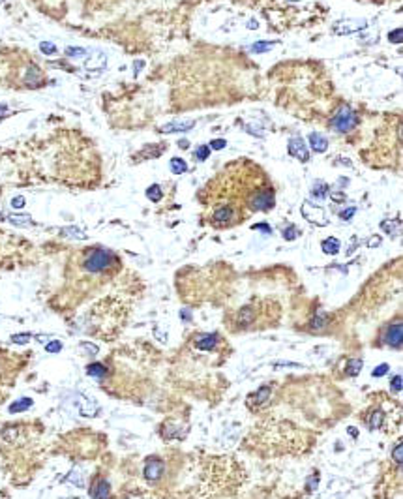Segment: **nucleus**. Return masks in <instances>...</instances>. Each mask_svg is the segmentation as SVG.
<instances>
[{"instance_id":"1","label":"nucleus","mask_w":403,"mask_h":499,"mask_svg":"<svg viewBox=\"0 0 403 499\" xmlns=\"http://www.w3.org/2000/svg\"><path fill=\"white\" fill-rule=\"evenodd\" d=\"M115 257L107 250H92L85 259V268L88 272H101L113 265Z\"/></svg>"},{"instance_id":"2","label":"nucleus","mask_w":403,"mask_h":499,"mask_svg":"<svg viewBox=\"0 0 403 499\" xmlns=\"http://www.w3.org/2000/svg\"><path fill=\"white\" fill-rule=\"evenodd\" d=\"M356 115L353 113V109L349 105H340V109L334 113L332 117V128L338 130V132H351L354 126H356Z\"/></svg>"},{"instance_id":"3","label":"nucleus","mask_w":403,"mask_h":499,"mask_svg":"<svg viewBox=\"0 0 403 499\" xmlns=\"http://www.w3.org/2000/svg\"><path fill=\"white\" fill-rule=\"evenodd\" d=\"M274 203H276L274 188H270V186H263L261 190H257L248 201L251 210H270V208H274Z\"/></svg>"},{"instance_id":"4","label":"nucleus","mask_w":403,"mask_h":499,"mask_svg":"<svg viewBox=\"0 0 403 499\" xmlns=\"http://www.w3.org/2000/svg\"><path fill=\"white\" fill-rule=\"evenodd\" d=\"M302 216H304L307 221L317 223V225H326V223H328V218H326V214H325V208L313 205L311 201H304V203H302Z\"/></svg>"},{"instance_id":"5","label":"nucleus","mask_w":403,"mask_h":499,"mask_svg":"<svg viewBox=\"0 0 403 499\" xmlns=\"http://www.w3.org/2000/svg\"><path fill=\"white\" fill-rule=\"evenodd\" d=\"M287 150H289L291 156H294V158L300 160V161H307V160H309V150H307V146H306L304 139L298 137V135H294V137L289 139Z\"/></svg>"},{"instance_id":"6","label":"nucleus","mask_w":403,"mask_h":499,"mask_svg":"<svg viewBox=\"0 0 403 499\" xmlns=\"http://www.w3.org/2000/svg\"><path fill=\"white\" fill-rule=\"evenodd\" d=\"M212 221L216 225H229L234 221V208L231 205H221L212 212Z\"/></svg>"},{"instance_id":"7","label":"nucleus","mask_w":403,"mask_h":499,"mask_svg":"<svg viewBox=\"0 0 403 499\" xmlns=\"http://www.w3.org/2000/svg\"><path fill=\"white\" fill-rule=\"evenodd\" d=\"M163 469H165V465L161 460L150 458V460H147V465H145V479L150 482H156L159 477L163 475Z\"/></svg>"},{"instance_id":"8","label":"nucleus","mask_w":403,"mask_h":499,"mask_svg":"<svg viewBox=\"0 0 403 499\" xmlns=\"http://www.w3.org/2000/svg\"><path fill=\"white\" fill-rule=\"evenodd\" d=\"M384 341H386L388 345H392V347H396V349H400V347H402V341H403L402 321H396L394 325L388 327L386 334H384Z\"/></svg>"},{"instance_id":"9","label":"nucleus","mask_w":403,"mask_h":499,"mask_svg":"<svg viewBox=\"0 0 403 499\" xmlns=\"http://www.w3.org/2000/svg\"><path fill=\"white\" fill-rule=\"evenodd\" d=\"M195 126V120H186V122H169V124H165V126H161L159 128V132H163V134H173V132H188V130H192Z\"/></svg>"},{"instance_id":"10","label":"nucleus","mask_w":403,"mask_h":499,"mask_svg":"<svg viewBox=\"0 0 403 499\" xmlns=\"http://www.w3.org/2000/svg\"><path fill=\"white\" fill-rule=\"evenodd\" d=\"M366 21L364 19H353V21H345V23L338 24V26H345V28H338V34H353L360 28H366Z\"/></svg>"},{"instance_id":"11","label":"nucleus","mask_w":403,"mask_h":499,"mask_svg":"<svg viewBox=\"0 0 403 499\" xmlns=\"http://www.w3.org/2000/svg\"><path fill=\"white\" fill-rule=\"evenodd\" d=\"M109 492H111L109 482L101 479V480H98V482L94 484V488L90 490V496L94 499H109Z\"/></svg>"},{"instance_id":"12","label":"nucleus","mask_w":403,"mask_h":499,"mask_svg":"<svg viewBox=\"0 0 403 499\" xmlns=\"http://www.w3.org/2000/svg\"><path fill=\"white\" fill-rule=\"evenodd\" d=\"M218 336L216 334H207V336H203L201 340L195 341V347L197 349H201V351H210V349H214L216 345H218Z\"/></svg>"},{"instance_id":"13","label":"nucleus","mask_w":403,"mask_h":499,"mask_svg":"<svg viewBox=\"0 0 403 499\" xmlns=\"http://www.w3.org/2000/svg\"><path fill=\"white\" fill-rule=\"evenodd\" d=\"M309 145H311V148L315 152H326L328 141H326V137H323L321 134H311L309 135Z\"/></svg>"},{"instance_id":"14","label":"nucleus","mask_w":403,"mask_h":499,"mask_svg":"<svg viewBox=\"0 0 403 499\" xmlns=\"http://www.w3.org/2000/svg\"><path fill=\"white\" fill-rule=\"evenodd\" d=\"M321 248H323V252H325L326 256H336V254L340 252V240H338V239H334V237L325 239L323 244H321Z\"/></svg>"},{"instance_id":"15","label":"nucleus","mask_w":403,"mask_h":499,"mask_svg":"<svg viewBox=\"0 0 403 499\" xmlns=\"http://www.w3.org/2000/svg\"><path fill=\"white\" fill-rule=\"evenodd\" d=\"M86 374L88 376H92L94 379H103L105 376H107V368L103 364H88L86 366Z\"/></svg>"},{"instance_id":"16","label":"nucleus","mask_w":403,"mask_h":499,"mask_svg":"<svg viewBox=\"0 0 403 499\" xmlns=\"http://www.w3.org/2000/svg\"><path fill=\"white\" fill-rule=\"evenodd\" d=\"M8 221L13 223V225H19V227H26V225H32V223H34L28 214H10V216H8Z\"/></svg>"},{"instance_id":"17","label":"nucleus","mask_w":403,"mask_h":499,"mask_svg":"<svg viewBox=\"0 0 403 499\" xmlns=\"http://www.w3.org/2000/svg\"><path fill=\"white\" fill-rule=\"evenodd\" d=\"M105 64H107V59H105V55L98 51V59H96V60H86L85 66H86V70H92V72H96V70H101Z\"/></svg>"},{"instance_id":"18","label":"nucleus","mask_w":403,"mask_h":499,"mask_svg":"<svg viewBox=\"0 0 403 499\" xmlns=\"http://www.w3.org/2000/svg\"><path fill=\"white\" fill-rule=\"evenodd\" d=\"M66 480H68V482H72V484L77 486V488L85 486V477H83V473H81V469H72V473L68 475Z\"/></svg>"},{"instance_id":"19","label":"nucleus","mask_w":403,"mask_h":499,"mask_svg":"<svg viewBox=\"0 0 403 499\" xmlns=\"http://www.w3.org/2000/svg\"><path fill=\"white\" fill-rule=\"evenodd\" d=\"M28 407H32V400L30 398H21V400H17L10 405V413H19V411H25Z\"/></svg>"},{"instance_id":"20","label":"nucleus","mask_w":403,"mask_h":499,"mask_svg":"<svg viewBox=\"0 0 403 499\" xmlns=\"http://www.w3.org/2000/svg\"><path fill=\"white\" fill-rule=\"evenodd\" d=\"M171 171L174 173V175H182V173H186L188 171V163L184 161L182 158H171Z\"/></svg>"},{"instance_id":"21","label":"nucleus","mask_w":403,"mask_h":499,"mask_svg":"<svg viewBox=\"0 0 403 499\" xmlns=\"http://www.w3.org/2000/svg\"><path fill=\"white\" fill-rule=\"evenodd\" d=\"M381 229L388 235H398L400 233V221H390V220H384L381 223Z\"/></svg>"},{"instance_id":"22","label":"nucleus","mask_w":403,"mask_h":499,"mask_svg":"<svg viewBox=\"0 0 403 499\" xmlns=\"http://www.w3.org/2000/svg\"><path fill=\"white\" fill-rule=\"evenodd\" d=\"M360 370H362V360H358V359L349 360V364H347V376L356 378V376L360 374Z\"/></svg>"},{"instance_id":"23","label":"nucleus","mask_w":403,"mask_h":499,"mask_svg":"<svg viewBox=\"0 0 403 499\" xmlns=\"http://www.w3.org/2000/svg\"><path fill=\"white\" fill-rule=\"evenodd\" d=\"M311 194H313V197H317V199H325V197H326V194H328V186H326L325 182H321V180H319V182L313 186Z\"/></svg>"},{"instance_id":"24","label":"nucleus","mask_w":403,"mask_h":499,"mask_svg":"<svg viewBox=\"0 0 403 499\" xmlns=\"http://www.w3.org/2000/svg\"><path fill=\"white\" fill-rule=\"evenodd\" d=\"M147 197L150 199V201H154V203H158L159 199L163 197V194H161V188H159L158 184H152L150 188L147 190Z\"/></svg>"},{"instance_id":"25","label":"nucleus","mask_w":403,"mask_h":499,"mask_svg":"<svg viewBox=\"0 0 403 499\" xmlns=\"http://www.w3.org/2000/svg\"><path fill=\"white\" fill-rule=\"evenodd\" d=\"M270 394H272V389H270V387H261L255 394V403L257 405H261L263 402H267V400L270 398Z\"/></svg>"},{"instance_id":"26","label":"nucleus","mask_w":403,"mask_h":499,"mask_svg":"<svg viewBox=\"0 0 403 499\" xmlns=\"http://www.w3.org/2000/svg\"><path fill=\"white\" fill-rule=\"evenodd\" d=\"M62 235L64 237H72V239H79V240H83L86 239V235L81 229H77V227H66V229H62Z\"/></svg>"},{"instance_id":"27","label":"nucleus","mask_w":403,"mask_h":499,"mask_svg":"<svg viewBox=\"0 0 403 499\" xmlns=\"http://www.w3.org/2000/svg\"><path fill=\"white\" fill-rule=\"evenodd\" d=\"M39 79H41V73L38 72V68L32 66V68L28 70V75H26V85H32V86L38 85V83H39Z\"/></svg>"},{"instance_id":"28","label":"nucleus","mask_w":403,"mask_h":499,"mask_svg":"<svg viewBox=\"0 0 403 499\" xmlns=\"http://www.w3.org/2000/svg\"><path fill=\"white\" fill-rule=\"evenodd\" d=\"M274 43H276V41H257V43H253L249 49H251L253 53H265V51H270V49L274 47Z\"/></svg>"},{"instance_id":"29","label":"nucleus","mask_w":403,"mask_h":499,"mask_svg":"<svg viewBox=\"0 0 403 499\" xmlns=\"http://www.w3.org/2000/svg\"><path fill=\"white\" fill-rule=\"evenodd\" d=\"M253 321V312L249 310V308H244L240 314H238V323L240 325H249Z\"/></svg>"},{"instance_id":"30","label":"nucleus","mask_w":403,"mask_h":499,"mask_svg":"<svg viewBox=\"0 0 403 499\" xmlns=\"http://www.w3.org/2000/svg\"><path fill=\"white\" fill-rule=\"evenodd\" d=\"M326 317H328L326 314H317V316L313 317V321H311V329H323V325L328 323Z\"/></svg>"},{"instance_id":"31","label":"nucleus","mask_w":403,"mask_h":499,"mask_svg":"<svg viewBox=\"0 0 403 499\" xmlns=\"http://www.w3.org/2000/svg\"><path fill=\"white\" fill-rule=\"evenodd\" d=\"M383 419H384V413L383 411H375V413L371 415V419H369V424L371 428H379L383 424Z\"/></svg>"},{"instance_id":"32","label":"nucleus","mask_w":403,"mask_h":499,"mask_svg":"<svg viewBox=\"0 0 403 499\" xmlns=\"http://www.w3.org/2000/svg\"><path fill=\"white\" fill-rule=\"evenodd\" d=\"M208 154H210V148H208L207 145H201L195 150V154H193V156H195V160H201V161H203V160L208 158Z\"/></svg>"},{"instance_id":"33","label":"nucleus","mask_w":403,"mask_h":499,"mask_svg":"<svg viewBox=\"0 0 403 499\" xmlns=\"http://www.w3.org/2000/svg\"><path fill=\"white\" fill-rule=\"evenodd\" d=\"M39 49H41V53H45V55H55V53H57L55 43H51V41H41V43H39Z\"/></svg>"},{"instance_id":"34","label":"nucleus","mask_w":403,"mask_h":499,"mask_svg":"<svg viewBox=\"0 0 403 499\" xmlns=\"http://www.w3.org/2000/svg\"><path fill=\"white\" fill-rule=\"evenodd\" d=\"M388 40H390L392 43H402L403 40V28H396L394 32L388 34Z\"/></svg>"},{"instance_id":"35","label":"nucleus","mask_w":403,"mask_h":499,"mask_svg":"<svg viewBox=\"0 0 403 499\" xmlns=\"http://www.w3.org/2000/svg\"><path fill=\"white\" fill-rule=\"evenodd\" d=\"M45 349H47L49 353H58V351H62V341H58V340L49 341V343L45 345Z\"/></svg>"},{"instance_id":"36","label":"nucleus","mask_w":403,"mask_h":499,"mask_svg":"<svg viewBox=\"0 0 403 499\" xmlns=\"http://www.w3.org/2000/svg\"><path fill=\"white\" fill-rule=\"evenodd\" d=\"M283 237H285L287 240H294V239L298 237V231H296V227H294V225H289V227L283 231Z\"/></svg>"},{"instance_id":"37","label":"nucleus","mask_w":403,"mask_h":499,"mask_svg":"<svg viewBox=\"0 0 403 499\" xmlns=\"http://www.w3.org/2000/svg\"><path fill=\"white\" fill-rule=\"evenodd\" d=\"M30 338H32L30 334H15V336H12V341L13 343H21V345H23V343H28Z\"/></svg>"},{"instance_id":"38","label":"nucleus","mask_w":403,"mask_h":499,"mask_svg":"<svg viewBox=\"0 0 403 499\" xmlns=\"http://www.w3.org/2000/svg\"><path fill=\"white\" fill-rule=\"evenodd\" d=\"M390 387L394 392H402V376H396V378L392 379Z\"/></svg>"},{"instance_id":"39","label":"nucleus","mask_w":403,"mask_h":499,"mask_svg":"<svg viewBox=\"0 0 403 499\" xmlns=\"http://www.w3.org/2000/svg\"><path fill=\"white\" fill-rule=\"evenodd\" d=\"M317 484H319V475L315 473V475H311L309 479H307V490L309 492H313L315 488H317Z\"/></svg>"},{"instance_id":"40","label":"nucleus","mask_w":403,"mask_h":499,"mask_svg":"<svg viewBox=\"0 0 403 499\" xmlns=\"http://www.w3.org/2000/svg\"><path fill=\"white\" fill-rule=\"evenodd\" d=\"M225 145H227V141H225V139H216V141H212V143L208 145V148H210V150H212V148H214V150H221Z\"/></svg>"},{"instance_id":"41","label":"nucleus","mask_w":403,"mask_h":499,"mask_svg":"<svg viewBox=\"0 0 403 499\" xmlns=\"http://www.w3.org/2000/svg\"><path fill=\"white\" fill-rule=\"evenodd\" d=\"M12 207L13 208H23V207H25V197H23V195H17V197H13V199H12Z\"/></svg>"},{"instance_id":"42","label":"nucleus","mask_w":403,"mask_h":499,"mask_svg":"<svg viewBox=\"0 0 403 499\" xmlns=\"http://www.w3.org/2000/svg\"><path fill=\"white\" fill-rule=\"evenodd\" d=\"M388 372V364H381L379 368H375L371 374H373V378H381V376H384Z\"/></svg>"},{"instance_id":"43","label":"nucleus","mask_w":403,"mask_h":499,"mask_svg":"<svg viewBox=\"0 0 403 499\" xmlns=\"http://www.w3.org/2000/svg\"><path fill=\"white\" fill-rule=\"evenodd\" d=\"M354 212H356V208L349 207L347 210H342V212H340V218H342V220H351V218H353Z\"/></svg>"},{"instance_id":"44","label":"nucleus","mask_w":403,"mask_h":499,"mask_svg":"<svg viewBox=\"0 0 403 499\" xmlns=\"http://www.w3.org/2000/svg\"><path fill=\"white\" fill-rule=\"evenodd\" d=\"M402 451H403V445L402 443H398L396 445V449H394V460L402 465Z\"/></svg>"},{"instance_id":"45","label":"nucleus","mask_w":403,"mask_h":499,"mask_svg":"<svg viewBox=\"0 0 403 499\" xmlns=\"http://www.w3.org/2000/svg\"><path fill=\"white\" fill-rule=\"evenodd\" d=\"M81 347H83V349H86V353H90V355L98 353V347H96L94 343H86V341H83V343H81Z\"/></svg>"},{"instance_id":"46","label":"nucleus","mask_w":403,"mask_h":499,"mask_svg":"<svg viewBox=\"0 0 403 499\" xmlns=\"http://www.w3.org/2000/svg\"><path fill=\"white\" fill-rule=\"evenodd\" d=\"M66 53H68V55H70V57H75V55H85V49L68 47V49H66Z\"/></svg>"},{"instance_id":"47","label":"nucleus","mask_w":403,"mask_h":499,"mask_svg":"<svg viewBox=\"0 0 403 499\" xmlns=\"http://www.w3.org/2000/svg\"><path fill=\"white\" fill-rule=\"evenodd\" d=\"M253 229H261V231H265V233H270V227L267 223H257V225H253Z\"/></svg>"},{"instance_id":"48","label":"nucleus","mask_w":403,"mask_h":499,"mask_svg":"<svg viewBox=\"0 0 403 499\" xmlns=\"http://www.w3.org/2000/svg\"><path fill=\"white\" fill-rule=\"evenodd\" d=\"M180 317H184V321L188 323V321L192 319V312H190V310H182V312H180Z\"/></svg>"},{"instance_id":"49","label":"nucleus","mask_w":403,"mask_h":499,"mask_svg":"<svg viewBox=\"0 0 403 499\" xmlns=\"http://www.w3.org/2000/svg\"><path fill=\"white\" fill-rule=\"evenodd\" d=\"M379 244H381V239H379V237H373V239L369 240V246H371V248H373V246H379Z\"/></svg>"},{"instance_id":"50","label":"nucleus","mask_w":403,"mask_h":499,"mask_svg":"<svg viewBox=\"0 0 403 499\" xmlns=\"http://www.w3.org/2000/svg\"><path fill=\"white\" fill-rule=\"evenodd\" d=\"M6 113H8V105L0 103V119H2V115H6Z\"/></svg>"},{"instance_id":"51","label":"nucleus","mask_w":403,"mask_h":499,"mask_svg":"<svg viewBox=\"0 0 403 499\" xmlns=\"http://www.w3.org/2000/svg\"><path fill=\"white\" fill-rule=\"evenodd\" d=\"M134 68H135V72H139L141 68H143V62H135L134 64Z\"/></svg>"},{"instance_id":"52","label":"nucleus","mask_w":403,"mask_h":499,"mask_svg":"<svg viewBox=\"0 0 403 499\" xmlns=\"http://www.w3.org/2000/svg\"><path fill=\"white\" fill-rule=\"evenodd\" d=\"M178 145H180V146H188V141H186V139H182V141H180Z\"/></svg>"},{"instance_id":"53","label":"nucleus","mask_w":403,"mask_h":499,"mask_svg":"<svg viewBox=\"0 0 403 499\" xmlns=\"http://www.w3.org/2000/svg\"><path fill=\"white\" fill-rule=\"evenodd\" d=\"M0 218H2V212H0Z\"/></svg>"},{"instance_id":"54","label":"nucleus","mask_w":403,"mask_h":499,"mask_svg":"<svg viewBox=\"0 0 403 499\" xmlns=\"http://www.w3.org/2000/svg\"><path fill=\"white\" fill-rule=\"evenodd\" d=\"M0 2H4V0H0Z\"/></svg>"},{"instance_id":"55","label":"nucleus","mask_w":403,"mask_h":499,"mask_svg":"<svg viewBox=\"0 0 403 499\" xmlns=\"http://www.w3.org/2000/svg\"><path fill=\"white\" fill-rule=\"evenodd\" d=\"M293 2H296V0H293Z\"/></svg>"}]
</instances>
